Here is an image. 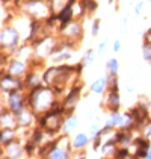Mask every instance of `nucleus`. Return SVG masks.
Returning a JSON list of instances; mask_svg holds the SVG:
<instances>
[{"instance_id": "1", "label": "nucleus", "mask_w": 151, "mask_h": 159, "mask_svg": "<svg viewBox=\"0 0 151 159\" xmlns=\"http://www.w3.org/2000/svg\"><path fill=\"white\" fill-rule=\"evenodd\" d=\"M26 98H27V106L37 114V117L45 114L54 105H58L56 93L49 85H39L37 88L29 89Z\"/></svg>"}, {"instance_id": "2", "label": "nucleus", "mask_w": 151, "mask_h": 159, "mask_svg": "<svg viewBox=\"0 0 151 159\" xmlns=\"http://www.w3.org/2000/svg\"><path fill=\"white\" fill-rule=\"evenodd\" d=\"M23 12L35 20H47L51 14V8L47 0H21Z\"/></svg>"}, {"instance_id": "3", "label": "nucleus", "mask_w": 151, "mask_h": 159, "mask_svg": "<svg viewBox=\"0 0 151 159\" xmlns=\"http://www.w3.org/2000/svg\"><path fill=\"white\" fill-rule=\"evenodd\" d=\"M20 34L18 30L14 27L11 23L9 25H5L2 26V32H0V44H2V52L6 53H12L15 49L20 47Z\"/></svg>"}, {"instance_id": "4", "label": "nucleus", "mask_w": 151, "mask_h": 159, "mask_svg": "<svg viewBox=\"0 0 151 159\" xmlns=\"http://www.w3.org/2000/svg\"><path fill=\"white\" fill-rule=\"evenodd\" d=\"M3 100L6 102L5 105L12 111L14 114H18L27 106V98L23 94V89H14L6 94H3Z\"/></svg>"}, {"instance_id": "5", "label": "nucleus", "mask_w": 151, "mask_h": 159, "mask_svg": "<svg viewBox=\"0 0 151 159\" xmlns=\"http://www.w3.org/2000/svg\"><path fill=\"white\" fill-rule=\"evenodd\" d=\"M56 46H58V41H56L54 38H51L50 35L32 43V47H33V52H35V56L39 58V59H44V58H47V56L53 55V52H54V49H56Z\"/></svg>"}, {"instance_id": "6", "label": "nucleus", "mask_w": 151, "mask_h": 159, "mask_svg": "<svg viewBox=\"0 0 151 159\" xmlns=\"http://www.w3.org/2000/svg\"><path fill=\"white\" fill-rule=\"evenodd\" d=\"M71 148H73V144L70 143L68 136L62 135V136H59V144L51 150L50 155L45 159H71L73 158Z\"/></svg>"}, {"instance_id": "7", "label": "nucleus", "mask_w": 151, "mask_h": 159, "mask_svg": "<svg viewBox=\"0 0 151 159\" xmlns=\"http://www.w3.org/2000/svg\"><path fill=\"white\" fill-rule=\"evenodd\" d=\"M29 71L27 68V62L23 61V59H18V58H12L9 59L8 64H3L2 67V73H8L11 76H15V77H24Z\"/></svg>"}, {"instance_id": "8", "label": "nucleus", "mask_w": 151, "mask_h": 159, "mask_svg": "<svg viewBox=\"0 0 151 159\" xmlns=\"http://www.w3.org/2000/svg\"><path fill=\"white\" fill-rule=\"evenodd\" d=\"M61 35H62L65 39H70V41H74V43L79 41L80 38L83 37V26H82V21H80L79 18H74V20L61 32Z\"/></svg>"}, {"instance_id": "9", "label": "nucleus", "mask_w": 151, "mask_h": 159, "mask_svg": "<svg viewBox=\"0 0 151 159\" xmlns=\"http://www.w3.org/2000/svg\"><path fill=\"white\" fill-rule=\"evenodd\" d=\"M24 80L21 77H15L8 73H2V93L6 94L14 89H24Z\"/></svg>"}, {"instance_id": "10", "label": "nucleus", "mask_w": 151, "mask_h": 159, "mask_svg": "<svg viewBox=\"0 0 151 159\" xmlns=\"http://www.w3.org/2000/svg\"><path fill=\"white\" fill-rule=\"evenodd\" d=\"M80 91H82V86H80V84H77L76 86H73V88L70 89V93L67 94V97L63 98L62 105L65 106V109H67V114H68V115L73 114V109L76 108V105L79 103Z\"/></svg>"}, {"instance_id": "11", "label": "nucleus", "mask_w": 151, "mask_h": 159, "mask_svg": "<svg viewBox=\"0 0 151 159\" xmlns=\"http://www.w3.org/2000/svg\"><path fill=\"white\" fill-rule=\"evenodd\" d=\"M74 18H76V17H74V5L67 3L62 9L58 12V21L61 23V25H59V30L62 32L63 29L70 25V23H71Z\"/></svg>"}, {"instance_id": "12", "label": "nucleus", "mask_w": 151, "mask_h": 159, "mask_svg": "<svg viewBox=\"0 0 151 159\" xmlns=\"http://www.w3.org/2000/svg\"><path fill=\"white\" fill-rule=\"evenodd\" d=\"M23 152H24V147L21 146V141L18 138L14 139L12 143L3 146V155L8 156L9 159H20L21 155H23Z\"/></svg>"}, {"instance_id": "13", "label": "nucleus", "mask_w": 151, "mask_h": 159, "mask_svg": "<svg viewBox=\"0 0 151 159\" xmlns=\"http://www.w3.org/2000/svg\"><path fill=\"white\" fill-rule=\"evenodd\" d=\"M23 80H24L26 88H27V89H32V88H37V86L44 84V76H41L37 70L30 68V70L27 71V74L23 77Z\"/></svg>"}, {"instance_id": "14", "label": "nucleus", "mask_w": 151, "mask_h": 159, "mask_svg": "<svg viewBox=\"0 0 151 159\" xmlns=\"http://www.w3.org/2000/svg\"><path fill=\"white\" fill-rule=\"evenodd\" d=\"M35 112L30 109L29 106H26L23 111H20L18 114H17V118H18V127H30L32 124H33V120H35Z\"/></svg>"}, {"instance_id": "15", "label": "nucleus", "mask_w": 151, "mask_h": 159, "mask_svg": "<svg viewBox=\"0 0 151 159\" xmlns=\"http://www.w3.org/2000/svg\"><path fill=\"white\" fill-rule=\"evenodd\" d=\"M2 127H18L17 114H14L6 105L2 106Z\"/></svg>"}, {"instance_id": "16", "label": "nucleus", "mask_w": 151, "mask_h": 159, "mask_svg": "<svg viewBox=\"0 0 151 159\" xmlns=\"http://www.w3.org/2000/svg\"><path fill=\"white\" fill-rule=\"evenodd\" d=\"M106 106L110 112H116L121 106V98L118 91H107V98H106Z\"/></svg>"}, {"instance_id": "17", "label": "nucleus", "mask_w": 151, "mask_h": 159, "mask_svg": "<svg viewBox=\"0 0 151 159\" xmlns=\"http://www.w3.org/2000/svg\"><path fill=\"white\" fill-rule=\"evenodd\" d=\"M2 146H6L17 139V127H2Z\"/></svg>"}, {"instance_id": "18", "label": "nucleus", "mask_w": 151, "mask_h": 159, "mask_svg": "<svg viewBox=\"0 0 151 159\" xmlns=\"http://www.w3.org/2000/svg\"><path fill=\"white\" fill-rule=\"evenodd\" d=\"M107 89V76L106 77H98L92 82L91 85V91L94 94H103L104 91Z\"/></svg>"}, {"instance_id": "19", "label": "nucleus", "mask_w": 151, "mask_h": 159, "mask_svg": "<svg viewBox=\"0 0 151 159\" xmlns=\"http://www.w3.org/2000/svg\"><path fill=\"white\" fill-rule=\"evenodd\" d=\"M88 143H89V136L86 134H83V132L77 134L74 138H73V141H71L73 148H76V150H82V148H85V147L88 146Z\"/></svg>"}, {"instance_id": "20", "label": "nucleus", "mask_w": 151, "mask_h": 159, "mask_svg": "<svg viewBox=\"0 0 151 159\" xmlns=\"http://www.w3.org/2000/svg\"><path fill=\"white\" fill-rule=\"evenodd\" d=\"M77 124H79V117L74 115V114H70V115H67L65 117V120H63V132L65 134H68V132H71L74 127H77Z\"/></svg>"}, {"instance_id": "21", "label": "nucleus", "mask_w": 151, "mask_h": 159, "mask_svg": "<svg viewBox=\"0 0 151 159\" xmlns=\"http://www.w3.org/2000/svg\"><path fill=\"white\" fill-rule=\"evenodd\" d=\"M107 91H119L118 74H113V73L107 74Z\"/></svg>"}, {"instance_id": "22", "label": "nucleus", "mask_w": 151, "mask_h": 159, "mask_svg": "<svg viewBox=\"0 0 151 159\" xmlns=\"http://www.w3.org/2000/svg\"><path fill=\"white\" fill-rule=\"evenodd\" d=\"M107 123H110L113 127H121L123 126V115L116 111V112H110V115H109V121Z\"/></svg>"}, {"instance_id": "23", "label": "nucleus", "mask_w": 151, "mask_h": 159, "mask_svg": "<svg viewBox=\"0 0 151 159\" xmlns=\"http://www.w3.org/2000/svg\"><path fill=\"white\" fill-rule=\"evenodd\" d=\"M47 2H49V5H50L51 12H54V14H58L63 6L68 3V0H47Z\"/></svg>"}, {"instance_id": "24", "label": "nucleus", "mask_w": 151, "mask_h": 159, "mask_svg": "<svg viewBox=\"0 0 151 159\" xmlns=\"http://www.w3.org/2000/svg\"><path fill=\"white\" fill-rule=\"evenodd\" d=\"M142 58L147 62H151V41L150 39H144V46H142Z\"/></svg>"}, {"instance_id": "25", "label": "nucleus", "mask_w": 151, "mask_h": 159, "mask_svg": "<svg viewBox=\"0 0 151 159\" xmlns=\"http://www.w3.org/2000/svg\"><path fill=\"white\" fill-rule=\"evenodd\" d=\"M82 2V5H83V8H85V11L88 14H92L97 11V8H98V3L95 2V0H80Z\"/></svg>"}, {"instance_id": "26", "label": "nucleus", "mask_w": 151, "mask_h": 159, "mask_svg": "<svg viewBox=\"0 0 151 159\" xmlns=\"http://www.w3.org/2000/svg\"><path fill=\"white\" fill-rule=\"evenodd\" d=\"M106 68H107L109 73L118 74V70H119V62H118V59H116V58L109 59V61H107V65H106Z\"/></svg>"}, {"instance_id": "27", "label": "nucleus", "mask_w": 151, "mask_h": 159, "mask_svg": "<svg viewBox=\"0 0 151 159\" xmlns=\"http://www.w3.org/2000/svg\"><path fill=\"white\" fill-rule=\"evenodd\" d=\"M37 143L32 139V138H27V141H26V144H24V152H26V155H29V156H32L33 155V152H35V148H37Z\"/></svg>"}, {"instance_id": "28", "label": "nucleus", "mask_w": 151, "mask_h": 159, "mask_svg": "<svg viewBox=\"0 0 151 159\" xmlns=\"http://www.w3.org/2000/svg\"><path fill=\"white\" fill-rule=\"evenodd\" d=\"M135 146L142 147V148H150L151 144L147 136H139V138H135Z\"/></svg>"}, {"instance_id": "29", "label": "nucleus", "mask_w": 151, "mask_h": 159, "mask_svg": "<svg viewBox=\"0 0 151 159\" xmlns=\"http://www.w3.org/2000/svg\"><path fill=\"white\" fill-rule=\"evenodd\" d=\"M100 134H101V127L97 123H94V124L91 126V129H89V135L95 139V138H100Z\"/></svg>"}, {"instance_id": "30", "label": "nucleus", "mask_w": 151, "mask_h": 159, "mask_svg": "<svg viewBox=\"0 0 151 159\" xmlns=\"http://www.w3.org/2000/svg\"><path fill=\"white\" fill-rule=\"evenodd\" d=\"M148 150L150 148H142V147H136V152L133 153L135 156L138 159H145L147 158V155H148Z\"/></svg>"}, {"instance_id": "31", "label": "nucleus", "mask_w": 151, "mask_h": 159, "mask_svg": "<svg viewBox=\"0 0 151 159\" xmlns=\"http://www.w3.org/2000/svg\"><path fill=\"white\" fill-rule=\"evenodd\" d=\"M94 59H95V53H94V50H92V49H89L88 52H86V55L83 56V59H82V61L88 65V64H92V62H94Z\"/></svg>"}, {"instance_id": "32", "label": "nucleus", "mask_w": 151, "mask_h": 159, "mask_svg": "<svg viewBox=\"0 0 151 159\" xmlns=\"http://www.w3.org/2000/svg\"><path fill=\"white\" fill-rule=\"evenodd\" d=\"M100 25H101V21L98 20V18H95L94 23H92V29H91V34H92L94 37L98 35V32H100Z\"/></svg>"}, {"instance_id": "33", "label": "nucleus", "mask_w": 151, "mask_h": 159, "mask_svg": "<svg viewBox=\"0 0 151 159\" xmlns=\"http://www.w3.org/2000/svg\"><path fill=\"white\" fill-rule=\"evenodd\" d=\"M142 134H144V136L150 138V135H151V120L144 124V127H142Z\"/></svg>"}, {"instance_id": "34", "label": "nucleus", "mask_w": 151, "mask_h": 159, "mask_svg": "<svg viewBox=\"0 0 151 159\" xmlns=\"http://www.w3.org/2000/svg\"><path fill=\"white\" fill-rule=\"evenodd\" d=\"M144 6H145V2H144V0L138 2V3H136V6H135V15H139L140 11L144 9Z\"/></svg>"}, {"instance_id": "35", "label": "nucleus", "mask_w": 151, "mask_h": 159, "mask_svg": "<svg viewBox=\"0 0 151 159\" xmlns=\"http://www.w3.org/2000/svg\"><path fill=\"white\" fill-rule=\"evenodd\" d=\"M107 41H109V39L106 38L104 41H101L100 44H98V49H97V52H98V53H103V52H104V49L107 47Z\"/></svg>"}, {"instance_id": "36", "label": "nucleus", "mask_w": 151, "mask_h": 159, "mask_svg": "<svg viewBox=\"0 0 151 159\" xmlns=\"http://www.w3.org/2000/svg\"><path fill=\"white\" fill-rule=\"evenodd\" d=\"M119 50H121V41H118V39H116V41L113 43V52H115V53H118Z\"/></svg>"}, {"instance_id": "37", "label": "nucleus", "mask_w": 151, "mask_h": 159, "mask_svg": "<svg viewBox=\"0 0 151 159\" xmlns=\"http://www.w3.org/2000/svg\"><path fill=\"white\" fill-rule=\"evenodd\" d=\"M71 159H86V155H85V153H80V152H79V153H77L76 156H73Z\"/></svg>"}, {"instance_id": "38", "label": "nucleus", "mask_w": 151, "mask_h": 159, "mask_svg": "<svg viewBox=\"0 0 151 159\" xmlns=\"http://www.w3.org/2000/svg\"><path fill=\"white\" fill-rule=\"evenodd\" d=\"M144 39H150L151 41V29H148V32L144 35Z\"/></svg>"}, {"instance_id": "39", "label": "nucleus", "mask_w": 151, "mask_h": 159, "mask_svg": "<svg viewBox=\"0 0 151 159\" xmlns=\"http://www.w3.org/2000/svg\"><path fill=\"white\" fill-rule=\"evenodd\" d=\"M145 159H151V148L148 150V155H147V158H145Z\"/></svg>"}, {"instance_id": "40", "label": "nucleus", "mask_w": 151, "mask_h": 159, "mask_svg": "<svg viewBox=\"0 0 151 159\" xmlns=\"http://www.w3.org/2000/svg\"><path fill=\"white\" fill-rule=\"evenodd\" d=\"M113 2H115V0H109V3H113Z\"/></svg>"}, {"instance_id": "41", "label": "nucleus", "mask_w": 151, "mask_h": 159, "mask_svg": "<svg viewBox=\"0 0 151 159\" xmlns=\"http://www.w3.org/2000/svg\"><path fill=\"white\" fill-rule=\"evenodd\" d=\"M150 3H151V0H150Z\"/></svg>"}, {"instance_id": "42", "label": "nucleus", "mask_w": 151, "mask_h": 159, "mask_svg": "<svg viewBox=\"0 0 151 159\" xmlns=\"http://www.w3.org/2000/svg\"><path fill=\"white\" fill-rule=\"evenodd\" d=\"M150 64H151V62H150Z\"/></svg>"}]
</instances>
